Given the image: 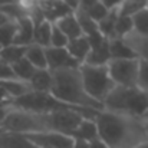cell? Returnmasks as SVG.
Here are the masks:
<instances>
[{
    "label": "cell",
    "mask_w": 148,
    "mask_h": 148,
    "mask_svg": "<svg viewBox=\"0 0 148 148\" xmlns=\"http://www.w3.org/2000/svg\"><path fill=\"white\" fill-rule=\"evenodd\" d=\"M98 138L108 148H134L145 143V118L102 109L95 116Z\"/></svg>",
    "instance_id": "cell-1"
},
{
    "label": "cell",
    "mask_w": 148,
    "mask_h": 148,
    "mask_svg": "<svg viewBox=\"0 0 148 148\" xmlns=\"http://www.w3.org/2000/svg\"><path fill=\"white\" fill-rule=\"evenodd\" d=\"M52 86L50 97L56 101L78 109L102 111V105L92 99L84 88L79 68H59L50 71Z\"/></svg>",
    "instance_id": "cell-2"
},
{
    "label": "cell",
    "mask_w": 148,
    "mask_h": 148,
    "mask_svg": "<svg viewBox=\"0 0 148 148\" xmlns=\"http://www.w3.org/2000/svg\"><path fill=\"white\" fill-rule=\"evenodd\" d=\"M102 108L112 112L144 116L148 112V94L137 86L127 88L115 85L103 99Z\"/></svg>",
    "instance_id": "cell-3"
},
{
    "label": "cell",
    "mask_w": 148,
    "mask_h": 148,
    "mask_svg": "<svg viewBox=\"0 0 148 148\" xmlns=\"http://www.w3.org/2000/svg\"><path fill=\"white\" fill-rule=\"evenodd\" d=\"M0 130L4 132H16L22 135L39 134V132H53L49 122L48 114H39L32 111H25L19 108H12L4 116Z\"/></svg>",
    "instance_id": "cell-4"
},
{
    "label": "cell",
    "mask_w": 148,
    "mask_h": 148,
    "mask_svg": "<svg viewBox=\"0 0 148 148\" xmlns=\"http://www.w3.org/2000/svg\"><path fill=\"white\" fill-rule=\"evenodd\" d=\"M79 73L82 78V84L85 92L102 105L106 95L112 91L115 84L109 78L106 65L103 66H92V65H79Z\"/></svg>",
    "instance_id": "cell-5"
},
{
    "label": "cell",
    "mask_w": 148,
    "mask_h": 148,
    "mask_svg": "<svg viewBox=\"0 0 148 148\" xmlns=\"http://www.w3.org/2000/svg\"><path fill=\"white\" fill-rule=\"evenodd\" d=\"M10 103L14 108L32 111V112H39V114H48L52 111L72 108V106H68V105L56 101L55 98H52L50 94H42V92H35V91H29L27 94L22 95L20 98L13 99ZM75 109H78V108H75Z\"/></svg>",
    "instance_id": "cell-6"
},
{
    "label": "cell",
    "mask_w": 148,
    "mask_h": 148,
    "mask_svg": "<svg viewBox=\"0 0 148 148\" xmlns=\"http://www.w3.org/2000/svg\"><path fill=\"white\" fill-rule=\"evenodd\" d=\"M106 69L112 82L118 86H137L138 58L137 59H109Z\"/></svg>",
    "instance_id": "cell-7"
},
{
    "label": "cell",
    "mask_w": 148,
    "mask_h": 148,
    "mask_svg": "<svg viewBox=\"0 0 148 148\" xmlns=\"http://www.w3.org/2000/svg\"><path fill=\"white\" fill-rule=\"evenodd\" d=\"M25 137L38 148H71L73 144V138L60 132H39Z\"/></svg>",
    "instance_id": "cell-8"
},
{
    "label": "cell",
    "mask_w": 148,
    "mask_h": 148,
    "mask_svg": "<svg viewBox=\"0 0 148 148\" xmlns=\"http://www.w3.org/2000/svg\"><path fill=\"white\" fill-rule=\"evenodd\" d=\"M48 69H59V68H79V63L68 53L66 48H45Z\"/></svg>",
    "instance_id": "cell-9"
},
{
    "label": "cell",
    "mask_w": 148,
    "mask_h": 148,
    "mask_svg": "<svg viewBox=\"0 0 148 148\" xmlns=\"http://www.w3.org/2000/svg\"><path fill=\"white\" fill-rule=\"evenodd\" d=\"M33 33H35V25L29 16L22 17L17 20V30L16 36L13 39V45L17 46H29L33 43Z\"/></svg>",
    "instance_id": "cell-10"
},
{
    "label": "cell",
    "mask_w": 148,
    "mask_h": 148,
    "mask_svg": "<svg viewBox=\"0 0 148 148\" xmlns=\"http://www.w3.org/2000/svg\"><path fill=\"white\" fill-rule=\"evenodd\" d=\"M53 25L68 38V40H73V39H78V38L84 36V33H82V30H81L73 13L58 19L56 22H53Z\"/></svg>",
    "instance_id": "cell-11"
},
{
    "label": "cell",
    "mask_w": 148,
    "mask_h": 148,
    "mask_svg": "<svg viewBox=\"0 0 148 148\" xmlns=\"http://www.w3.org/2000/svg\"><path fill=\"white\" fill-rule=\"evenodd\" d=\"M73 140H82L86 143H91L94 140L98 138V130H97V124L94 119L89 118H84L81 121V124L76 127V130L69 135Z\"/></svg>",
    "instance_id": "cell-12"
},
{
    "label": "cell",
    "mask_w": 148,
    "mask_h": 148,
    "mask_svg": "<svg viewBox=\"0 0 148 148\" xmlns=\"http://www.w3.org/2000/svg\"><path fill=\"white\" fill-rule=\"evenodd\" d=\"M66 50L79 65H82L85 62L89 50H91V46H89V42H88L86 36H81L78 39L69 40V43L66 46Z\"/></svg>",
    "instance_id": "cell-13"
},
{
    "label": "cell",
    "mask_w": 148,
    "mask_h": 148,
    "mask_svg": "<svg viewBox=\"0 0 148 148\" xmlns=\"http://www.w3.org/2000/svg\"><path fill=\"white\" fill-rule=\"evenodd\" d=\"M27 84L30 86V91L42 92V94H49L50 86H52L50 71L49 69H38Z\"/></svg>",
    "instance_id": "cell-14"
},
{
    "label": "cell",
    "mask_w": 148,
    "mask_h": 148,
    "mask_svg": "<svg viewBox=\"0 0 148 148\" xmlns=\"http://www.w3.org/2000/svg\"><path fill=\"white\" fill-rule=\"evenodd\" d=\"M109 59L111 58H109V49H108V39H105L102 43L91 48L84 63L92 65V66H103L108 63Z\"/></svg>",
    "instance_id": "cell-15"
},
{
    "label": "cell",
    "mask_w": 148,
    "mask_h": 148,
    "mask_svg": "<svg viewBox=\"0 0 148 148\" xmlns=\"http://www.w3.org/2000/svg\"><path fill=\"white\" fill-rule=\"evenodd\" d=\"M0 148H38L32 144L25 135L16 132H1L0 134Z\"/></svg>",
    "instance_id": "cell-16"
},
{
    "label": "cell",
    "mask_w": 148,
    "mask_h": 148,
    "mask_svg": "<svg viewBox=\"0 0 148 148\" xmlns=\"http://www.w3.org/2000/svg\"><path fill=\"white\" fill-rule=\"evenodd\" d=\"M108 49L111 59H137L138 56L121 39H108Z\"/></svg>",
    "instance_id": "cell-17"
},
{
    "label": "cell",
    "mask_w": 148,
    "mask_h": 148,
    "mask_svg": "<svg viewBox=\"0 0 148 148\" xmlns=\"http://www.w3.org/2000/svg\"><path fill=\"white\" fill-rule=\"evenodd\" d=\"M25 59L36 69H48V62H46V55H45V48L32 43L26 48L25 52Z\"/></svg>",
    "instance_id": "cell-18"
},
{
    "label": "cell",
    "mask_w": 148,
    "mask_h": 148,
    "mask_svg": "<svg viewBox=\"0 0 148 148\" xmlns=\"http://www.w3.org/2000/svg\"><path fill=\"white\" fill-rule=\"evenodd\" d=\"M26 48L27 46H17V45H10V46L1 48L0 49V62L12 66L13 63H16L25 58Z\"/></svg>",
    "instance_id": "cell-19"
},
{
    "label": "cell",
    "mask_w": 148,
    "mask_h": 148,
    "mask_svg": "<svg viewBox=\"0 0 148 148\" xmlns=\"http://www.w3.org/2000/svg\"><path fill=\"white\" fill-rule=\"evenodd\" d=\"M50 30H52V23L48 20H42L40 23L35 25V33H33V43L42 46V48H49L50 45Z\"/></svg>",
    "instance_id": "cell-20"
},
{
    "label": "cell",
    "mask_w": 148,
    "mask_h": 148,
    "mask_svg": "<svg viewBox=\"0 0 148 148\" xmlns=\"http://www.w3.org/2000/svg\"><path fill=\"white\" fill-rule=\"evenodd\" d=\"M118 16H119V7L118 9H114V10H109L108 14L98 23V30L103 38H106V39H111L112 38L114 27H115V23H116Z\"/></svg>",
    "instance_id": "cell-21"
},
{
    "label": "cell",
    "mask_w": 148,
    "mask_h": 148,
    "mask_svg": "<svg viewBox=\"0 0 148 148\" xmlns=\"http://www.w3.org/2000/svg\"><path fill=\"white\" fill-rule=\"evenodd\" d=\"M73 16H75V19H76V22H78V25H79V27H81L84 36H89V35H94V33L99 32L98 23H95V22L86 14L85 10L79 9V10H76V12L73 13Z\"/></svg>",
    "instance_id": "cell-22"
},
{
    "label": "cell",
    "mask_w": 148,
    "mask_h": 148,
    "mask_svg": "<svg viewBox=\"0 0 148 148\" xmlns=\"http://www.w3.org/2000/svg\"><path fill=\"white\" fill-rule=\"evenodd\" d=\"M12 71H13V73L16 75V78H17L19 81L27 84V82L30 81V78L33 76V73H35L38 69L33 68V66L23 58V59H20L19 62H16V63L12 65Z\"/></svg>",
    "instance_id": "cell-23"
},
{
    "label": "cell",
    "mask_w": 148,
    "mask_h": 148,
    "mask_svg": "<svg viewBox=\"0 0 148 148\" xmlns=\"http://www.w3.org/2000/svg\"><path fill=\"white\" fill-rule=\"evenodd\" d=\"M148 7V0H124L119 6V16L131 17Z\"/></svg>",
    "instance_id": "cell-24"
},
{
    "label": "cell",
    "mask_w": 148,
    "mask_h": 148,
    "mask_svg": "<svg viewBox=\"0 0 148 148\" xmlns=\"http://www.w3.org/2000/svg\"><path fill=\"white\" fill-rule=\"evenodd\" d=\"M131 20H132V32L143 36H148V7L131 16Z\"/></svg>",
    "instance_id": "cell-25"
},
{
    "label": "cell",
    "mask_w": 148,
    "mask_h": 148,
    "mask_svg": "<svg viewBox=\"0 0 148 148\" xmlns=\"http://www.w3.org/2000/svg\"><path fill=\"white\" fill-rule=\"evenodd\" d=\"M16 30H17V22H7L0 26V48L13 45Z\"/></svg>",
    "instance_id": "cell-26"
},
{
    "label": "cell",
    "mask_w": 148,
    "mask_h": 148,
    "mask_svg": "<svg viewBox=\"0 0 148 148\" xmlns=\"http://www.w3.org/2000/svg\"><path fill=\"white\" fill-rule=\"evenodd\" d=\"M132 32V20L131 17L127 16H118L115 27H114V35L111 39H122L128 33Z\"/></svg>",
    "instance_id": "cell-27"
},
{
    "label": "cell",
    "mask_w": 148,
    "mask_h": 148,
    "mask_svg": "<svg viewBox=\"0 0 148 148\" xmlns=\"http://www.w3.org/2000/svg\"><path fill=\"white\" fill-rule=\"evenodd\" d=\"M137 88L148 94V60L138 58V76H137Z\"/></svg>",
    "instance_id": "cell-28"
},
{
    "label": "cell",
    "mask_w": 148,
    "mask_h": 148,
    "mask_svg": "<svg viewBox=\"0 0 148 148\" xmlns=\"http://www.w3.org/2000/svg\"><path fill=\"white\" fill-rule=\"evenodd\" d=\"M69 43L68 38L52 23V30H50V48H66Z\"/></svg>",
    "instance_id": "cell-29"
},
{
    "label": "cell",
    "mask_w": 148,
    "mask_h": 148,
    "mask_svg": "<svg viewBox=\"0 0 148 148\" xmlns=\"http://www.w3.org/2000/svg\"><path fill=\"white\" fill-rule=\"evenodd\" d=\"M85 12H86V14H88L95 23H99V22L108 14V10H106L99 1L98 3H95L94 6H91L89 9H86Z\"/></svg>",
    "instance_id": "cell-30"
},
{
    "label": "cell",
    "mask_w": 148,
    "mask_h": 148,
    "mask_svg": "<svg viewBox=\"0 0 148 148\" xmlns=\"http://www.w3.org/2000/svg\"><path fill=\"white\" fill-rule=\"evenodd\" d=\"M6 81H19V79L13 73L10 65L0 62V82H6Z\"/></svg>",
    "instance_id": "cell-31"
},
{
    "label": "cell",
    "mask_w": 148,
    "mask_h": 148,
    "mask_svg": "<svg viewBox=\"0 0 148 148\" xmlns=\"http://www.w3.org/2000/svg\"><path fill=\"white\" fill-rule=\"evenodd\" d=\"M124 0H99V3L109 12V10H114V9H118L121 4H122Z\"/></svg>",
    "instance_id": "cell-32"
},
{
    "label": "cell",
    "mask_w": 148,
    "mask_h": 148,
    "mask_svg": "<svg viewBox=\"0 0 148 148\" xmlns=\"http://www.w3.org/2000/svg\"><path fill=\"white\" fill-rule=\"evenodd\" d=\"M63 3H65V6L72 12V13H75L76 10H79V0H62Z\"/></svg>",
    "instance_id": "cell-33"
},
{
    "label": "cell",
    "mask_w": 148,
    "mask_h": 148,
    "mask_svg": "<svg viewBox=\"0 0 148 148\" xmlns=\"http://www.w3.org/2000/svg\"><path fill=\"white\" fill-rule=\"evenodd\" d=\"M12 108H13V105H12V103L4 105V106H0V125H1V122H3L4 116L10 112V109H12Z\"/></svg>",
    "instance_id": "cell-34"
},
{
    "label": "cell",
    "mask_w": 148,
    "mask_h": 148,
    "mask_svg": "<svg viewBox=\"0 0 148 148\" xmlns=\"http://www.w3.org/2000/svg\"><path fill=\"white\" fill-rule=\"evenodd\" d=\"M99 0H79V9L82 10H86L89 9L91 6H94L95 3H98Z\"/></svg>",
    "instance_id": "cell-35"
},
{
    "label": "cell",
    "mask_w": 148,
    "mask_h": 148,
    "mask_svg": "<svg viewBox=\"0 0 148 148\" xmlns=\"http://www.w3.org/2000/svg\"><path fill=\"white\" fill-rule=\"evenodd\" d=\"M88 148H108V147H106V144L103 141H101L99 138H97V140L88 143Z\"/></svg>",
    "instance_id": "cell-36"
},
{
    "label": "cell",
    "mask_w": 148,
    "mask_h": 148,
    "mask_svg": "<svg viewBox=\"0 0 148 148\" xmlns=\"http://www.w3.org/2000/svg\"><path fill=\"white\" fill-rule=\"evenodd\" d=\"M0 102L1 103H10L12 102V98L9 97V94L0 86Z\"/></svg>",
    "instance_id": "cell-37"
},
{
    "label": "cell",
    "mask_w": 148,
    "mask_h": 148,
    "mask_svg": "<svg viewBox=\"0 0 148 148\" xmlns=\"http://www.w3.org/2000/svg\"><path fill=\"white\" fill-rule=\"evenodd\" d=\"M71 148H88V143L82 140H73V144Z\"/></svg>",
    "instance_id": "cell-38"
},
{
    "label": "cell",
    "mask_w": 148,
    "mask_h": 148,
    "mask_svg": "<svg viewBox=\"0 0 148 148\" xmlns=\"http://www.w3.org/2000/svg\"><path fill=\"white\" fill-rule=\"evenodd\" d=\"M7 22H10V20H9V19H7V17L0 12V26H1V25H4V23H7Z\"/></svg>",
    "instance_id": "cell-39"
},
{
    "label": "cell",
    "mask_w": 148,
    "mask_h": 148,
    "mask_svg": "<svg viewBox=\"0 0 148 148\" xmlns=\"http://www.w3.org/2000/svg\"><path fill=\"white\" fill-rule=\"evenodd\" d=\"M134 148H148V143H141V144H138V145H135Z\"/></svg>",
    "instance_id": "cell-40"
},
{
    "label": "cell",
    "mask_w": 148,
    "mask_h": 148,
    "mask_svg": "<svg viewBox=\"0 0 148 148\" xmlns=\"http://www.w3.org/2000/svg\"><path fill=\"white\" fill-rule=\"evenodd\" d=\"M145 138L148 143V118H145Z\"/></svg>",
    "instance_id": "cell-41"
},
{
    "label": "cell",
    "mask_w": 148,
    "mask_h": 148,
    "mask_svg": "<svg viewBox=\"0 0 148 148\" xmlns=\"http://www.w3.org/2000/svg\"><path fill=\"white\" fill-rule=\"evenodd\" d=\"M144 118H148V112H147V114H145V115H144Z\"/></svg>",
    "instance_id": "cell-42"
},
{
    "label": "cell",
    "mask_w": 148,
    "mask_h": 148,
    "mask_svg": "<svg viewBox=\"0 0 148 148\" xmlns=\"http://www.w3.org/2000/svg\"><path fill=\"white\" fill-rule=\"evenodd\" d=\"M1 132H3V131H1V130H0V134H1Z\"/></svg>",
    "instance_id": "cell-43"
},
{
    "label": "cell",
    "mask_w": 148,
    "mask_h": 148,
    "mask_svg": "<svg viewBox=\"0 0 148 148\" xmlns=\"http://www.w3.org/2000/svg\"><path fill=\"white\" fill-rule=\"evenodd\" d=\"M0 49H1V48H0Z\"/></svg>",
    "instance_id": "cell-44"
}]
</instances>
